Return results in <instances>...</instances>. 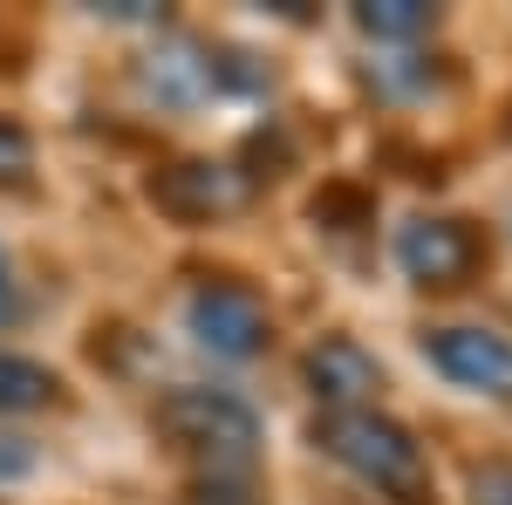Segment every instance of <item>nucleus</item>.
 I'll use <instances>...</instances> for the list:
<instances>
[{
    "label": "nucleus",
    "instance_id": "1",
    "mask_svg": "<svg viewBox=\"0 0 512 505\" xmlns=\"http://www.w3.org/2000/svg\"><path fill=\"white\" fill-rule=\"evenodd\" d=\"M158 430L178 451L205 458L219 478H239V471L253 465V451H260L253 403L233 396V389H205V383H185V389H171V396H158Z\"/></svg>",
    "mask_w": 512,
    "mask_h": 505
},
{
    "label": "nucleus",
    "instance_id": "2",
    "mask_svg": "<svg viewBox=\"0 0 512 505\" xmlns=\"http://www.w3.org/2000/svg\"><path fill=\"white\" fill-rule=\"evenodd\" d=\"M315 444L335 465H349L362 485L390 492V499H417L424 492V451H417V437L396 417H383L376 403L369 410H321Z\"/></svg>",
    "mask_w": 512,
    "mask_h": 505
},
{
    "label": "nucleus",
    "instance_id": "3",
    "mask_svg": "<svg viewBox=\"0 0 512 505\" xmlns=\"http://www.w3.org/2000/svg\"><path fill=\"white\" fill-rule=\"evenodd\" d=\"M185 314H192V335L212 355H226V362H253L274 342V314H267V301L246 280H205Z\"/></svg>",
    "mask_w": 512,
    "mask_h": 505
},
{
    "label": "nucleus",
    "instance_id": "4",
    "mask_svg": "<svg viewBox=\"0 0 512 505\" xmlns=\"http://www.w3.org/2000/svg\"><path fill=\"white\" fill-rule=\"evenodd\" d=\"M396 260L417 287H465L485 260V239L472 219H410L396 233Z\"/></svg>",
    "mask_w": 512,
    "mask_h": 505
},
{
    "label": "nucleus",
    "instance_id": "5",
    "mask_svg": "<svg viewBox=\"0 0 512 505\" xmlns=\"http://www.w3.org/2000/svg\"><path fill=\"white\" fill-rule=\"evenodd\" d=\"M424 355H431L437 376H451L458 389H478V396H512V335L499 328H431L424 335Z\"/></svg>",
    "mask_w": 512,
    "mask_h": 505
},
{
    "label": "nucleus",
    "instance_id": "6",
    "mask_svg": "<svg viewBox=\"0 0 512 505\" xmlns=\"http://www.w3.org/2000/svg\"><path fill=\"white\" fill-rule=\"evenodd\" d=\"M308 389L328 410H369V396L383 389V362L362 349L355 335H321L308 349Z\"/></svg>",
    "mask_w": 512,
    "mask_h": 505
},
{
    "label": "nucleus",
    "instance_id": "7",
    "mask_svg": "<svg viewBox=\"0 0 512 505\" xmlns=\"http://www.w3.org/2000/svg\"><path fill=\"white\" fill-rule=\"evenodd\" d=\"M239 198H246V178H239L233 164H171L151 178V205L171 212V219H219V212H233Z\"/></svg>",
    "mask_w": 512,
    "mask_h": 505
},
{
    "label": "nucleus",
    "instance_id": "8",
    "mask_svg": "<svg viewBox=\"0 0 512 505\" xmlns=\"http://www.w3.org/2000/svg\"><path fill=\"white\" fill-rule=\"evenodd\" d=\"M151 89H158L164 103H198V96L219 89V62L198 41H164L158 55H151Z\"/></svg>",
    "mask_w": 512,
    "mask_h": 505
},
{
    "label": "nucleus",
    "instance_id": "9",
    "mask_svg": "<svg viewBox=\"0 0 512 505\" xmlns=\"http://www.w3.org/2000/svg\"><path fill=\"white\" fill-rule=\"evenodd\" d=\"M55 389H62V376L48 362L0 349V410H41V403H55Z\"/></svg>",
    "mask_w": 512,
    "mask_h": 505
},
{
    "label": "nucleus",
    "instance_id": "10",
    "mask_svg": "<svg viewBox=\"0 0 512 505\" xmlns=\"http://www.w3.org/2000/svg\"><path fill=\"white\" fill-rule=\"evenodd\" d=\"M355 28L376 41H410L431 28V7L424 0H369V7H355Z\"/></svg>",
    "mask_w": 512,
    "mask_h": 505
},
{
    "label": "nucleus",
    "instance_id": "11",
    "mask_svg": "<svg viewBox=\"0 0 512 505\" xmlns=\"http://www.w3.org/2000/svg\"><path fill=\"white\" fill-rule=\"evenodd\" d=\"M369 192H355V185H328V192L315 198V219L321 226H335V233H355V226H369Z\"/></svg>",
    "mask_w": 512,
    "mask_h": 505
},
{
    "label": "nucleus",
    "instance_id": "12",
    "mask_svg": "<svg viewBox=\"0 0 512 505\" xmlns=\"http://www.w3.org/2000/svg\"><path fill=\"white\" fill-rule=\"evenodd\" d=\"M28 171H35V137L14 117H0V185H28Z\"/></svg>",
    "mask_w": 512,
    "mask_h": 505
},
{
    "label": "nucleus",
    "instance_id": "13",
    "mask_svg": "<svg viewBox=\"0 0 512 505\" xmlns=\"http://www.w3.org/2000/svg\"><path fill=\"white\" fill-rule=\"evenodd\" d=\"M192 505H260V499H253L246 478H219V471H212V478H198V485H192Z\"/></svg>",
    "mask_w": 512,
    "mask_h": 505
},
{
    "label": "nucleus",
    "instance_id": "14",
    "mask_svg": "<svg viewBox=\"0 0 512 505\" xmlns=\"http://www.w3.org/2000/svg\"><path fill=\"white\" fill-rule=\"evenodd\" d=\"M478 505H512V465H485L478 471Z\"/></svg>",
    "mask_w": 512,
    "mask_h": 505
},
{
    "label": "nucleus",
    "instance_id": "15",
    "mask_svg": "<svg viewBox=\"0 0 512 505\" xmlns=\"http://www.w3.org/2000/svg\"><path fill=\"white\" fill-rule=\"evenodd\" d=\"M0 444H7V451H0V485H7V478H21V471L35 465V451H28L21 437H0Z\"/></svg>",
    "mask_w": 512,
    "mask_h": 505
},
{
    "label": "nucleus",
    "instance_id": "16",
    "mask_svg": "<svg viewBox=\"0 0 512 505\" xmlns=\"http://www.w3.org/2000/svg\"><path fill=\"white\" fill-rule=\"evenodd\" d=\"M14 314V280H7V260H0V321Z\"/></svg>",
    "mask_w": 512,
    "mask_h": 505
}]
</instances>
